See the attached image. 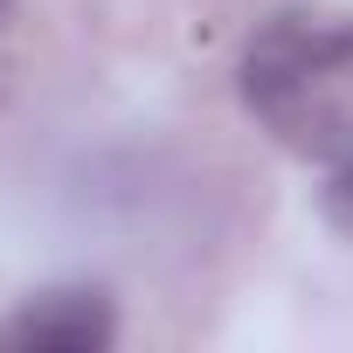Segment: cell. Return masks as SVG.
<instances>
[{
    "label": "cell",
    "mask_w": 353,
    "mask_h": 353,
    "mask_svg": "<svg viewBox=\"0 0 353 353\" xmlns=\"http://www.w3.org/2000/svg\"><path fill=\"white\" fill-rule=\"evenodd\" d=\"M111 339H118V312L104 291H42L0 325V346L14 353H97Z\"/></svg>",
    "instance_id": "cell-2"
},
{
    "label": "cell",
    "mask_w": 353,
    "mask_h": 353,
    "mask_svg": "<svg viewBox=\"0 0 353 353\" xmlns=\"http://www.w3.org/2000/svg\"><path fill=\"white\" fill-rule=\"evenodd\" d=\"M8 21H14V0H0V28H8Z\"/></svg>",
    "instance_id": "cell-4"
},
{
    "label": "cell",
    "mask_w": 353,
    "mask_h": 353,
    "mask_svg": "<svg viewBox=\"0 0 353 353\" xmlns=\"http://www.w3.org/2000/svg\"><path fill=\"white\" fill-rule=\"evenodd\" d=\"M250 118L298 159L353 166V14H284L236 63Z\"/></svg>",
    "instance_id": "cell-1"
},
{
    "label": "cell",
    "mask_w": 353,
    "mask_h": 353,
    "mask_svg": "<svg viewBox=\"0 0 353 353\" xmlns=\"http://www.w3.org/2000/svg\"><path fill=\"white\" fill-rule=\"evenodd\" d=\"M325 208H332V222H339V229H353V166H339V173H332Z\"/></svg>",
    "instance_id": "cell-3"
}]
</instances>
